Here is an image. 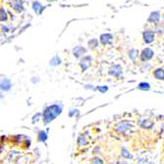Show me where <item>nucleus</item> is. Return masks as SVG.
I'll return each instance as SVG.
<instances>
[{
  "mask_svg": "<svg viewBox=\"0 0 164 164\" xmlns=\"http://www.w3.org/2000/svg\"><path fill=\"white\" fill-rule=\"evenodd\" d=\"M138 54H139V51L138 50H136V49H132L131 51H130V57H131V59H135L136 57L138 56Z\"/></svg>",
  "mask_w": 164,
  "mask_h": 164,
  "instance_id": "2eb2a0df",
  "label": "nucleus"
},
{
  "mask_svg": "<svg viewBox=\"0 0 164 164\" xmlns=\"http://www.w3.org/2000/svg\"><path fill=\"white\" fill-rule=\"evenodd\" d=\"M109 73H110V75L114 76L116 78H119L122 75V68L119 65H114L110 68Z\"/></svg>",
  "mask_w": 164,
  "mask_h": 164,
  "instance_id": "7ed1b4c3",
  "label": "nucleus"
},
{
  "mask_svg": "<svg viewBox=\"0 0 164 164\" xmlns=\"http://www.w3.org/2000/svg\"><path fill=\"white\" fill-rule=\"evenodd\" d=\"M62 113V106L59 104H52L44 109L42 113V119L45 124H48L56 119Z\"/></svg>",
  "mask_w": 164,
  "mask_h": 164,
  "instance_id": "f257e3e1",
  "label": "nucleus"
},
{
  "mask_svg": "<svg viewBox=\"0 0 164 164\" xmlns=\"http://www.w3.org/2000/svg\"><path fill=\"white\" fill-rule=\"evenodd\" d=\"M159 18H160V14H159V12H153V13H151V14H150V17H149V22H153V23H155V22H157L158 20H159Z\"/></svg>",
  "mask_w": 164,
  "mask_h": 164,
  "instance_id": "9d476101",
  "label": "nucleus"
},
{
  "mask_svg": "<svg viewBox=\"0 0 164 164\" xmlns=\"http://www.w3.org/2000/svg\"><path fill=\"white\" fill-rule=\"evenodd\" d=\"M11 82L8 79H2L1 81V89L2 90H9L11 88Z\"/></svg>",
  "mask_w": 164,
  "mask_h": 164,
  "instance_id": "0eeeda50",
  "label": "nucleus"
},
{
  "mask_svg": "<svg viewBox=\"0 0 164 164\" xmlns=\"http://www.w3.org/2000/svg\"><path fill=\"white\" fill-rule=\"evenodd\" d=\"M112 36L111 35H109V33H105V35H102L100 37V41H101V43L102 44H109V43H111V41H112Z\"/></svg>",
  "mask_w": 164,
  "mask_h": 164,
  "instance_id": "39448f33",
  "label": "nucleus"
},
{
  "mask_svg": "<svg viewBox=\"0 0 164 164\" xmlns=\"http://www.w3.org/2000/svg\"><path fill=\"white\" fill-rule=\"evenodd\" d=\"M32 8H33V11L37 13V14H41V11L43 10V7H42V5L39 3V2H33L32 4Z\"/></svg>",
  "mask_w": 164,
  "mask_h": 164,
  "instance_id": "6e6552de",
  "label": "nucleus"
},
{
  "mask_svg": "<svg viewBox=\"0 0 164 164\" xmlns=\"http://www.w3.org/2000/svg\"><path fill=\"white\" fill-rule=\"evenodd\" d=\"M122 155L125 157V158H133V155L130 153V152L126 149H122Z\"/></svg>",
  "mask_w": 164,
  "mask_h": 164,
  "instance_id": "4468645a",
  "label": "nucleus"
},
{
  "mask_svg": "<svg viewBox=\"0 0 164 164\" xmlns=\"http://www.w3.org/2000/svg\"><path fill=\"white\" fill-rule=\"evenodd\" d=\"M97 89L99 90V92H101V93H106L107 90H108V88L105 87V86H101V87H98Z\"/></svg>",
  "mask_w": 164,
  "mask_h": 164,
  "instance_id": "6ab92c4d",
  "label": "nucleus"
},
{
  "mask_svg": "<svg viewBox=\"0 0 164 164\" xmlns=\"http://www.w3.org/2000/svg\"><path fill=\"white\" fill-rule=\"evenodd\" d=\"M84 52V49L82 48L81 46H77L75 49H74V54L76 55V57H80V56Z\"/></svg>",
  "mask_w": 164,
  "mask_h": 164,
  "instance_id": "ddd939ff",
  "label": "nucleus"
},
{
  "mask_svg": "<svg viewBox=\"0 0 164 164\" xmlns=\"http://www.w3.org/2000/svg\"><path fill=\"white\" fill-rule=\"evenodd\" d=\"M47 1H55V0H47Z\"/></svg>",
  "mask_w": 164,
  "mask_h": 164,
  "instance_id": "aec40b11",
  "label": "nucleus"
},
{
  "mask_svg": "<svg viewBox=\"0 0 164 164\" xmlns=\"http://www.w3.org/2000/svg\"><path fill=\"white\" fill-rule=\"evenodd\" d=\"M92 164H103V161L101 160L100 158H98V157H95V158H93V159Z\"/></svg>",
  "mask_w": 164,
  "mask_h": 164,
  "instance_id": "f3484780",
  "label": "nucleus"
},
{
  "mask_svg": "<svg viewBox=\"0 0 164 164\" xmlns=\"http://www.w3.org/2000/svg\"><path fill=\"white\" fill-rule=\"evenodd\" d=\"M153 57V51L150 48H145L143 50L142 54H140V59L143 61H148Z\"/></svg>",
  "mask_w": 164,
  "mask_h": 164,
  "instance_id": "f03ea898",
  "label": "nucleus"
},
{
  "mask_svg": "<svg viewBox=\"0 0 164 164\" xmlns=\"http://www.w3.org/2000/svg\"><path fill=\"white\" fill-rule=\"evenodd\" d=\"M50 64H52V65H58L60 64V59L56 56V57H54L51 61H50Z\"/></svg>",
  "mask_w": 164,
  "mask_h": 164,
  "instance_id": "dca6fc26",
  "label": "nucleus"
},
{
  "mask_svg": "<svg viewBox=\"0 0 164 164\" xmlns=\"http://www.w3.org/2000/svg\"><path fill=\"white\" fill-rule=\"evenodd\" d=\"M47 134L46 132H44V131H41L38 133V140L39 142H45V140H47Z\"/></svg>",
  "mask_w": 164,
  "mask_h": 164,
  "instance_id": "9b49d317",
  "label": "nucleus"
},
{
  "mask_svg": "<svg viewBox=\"0 0 164 164\" xmlns=\"http://www.w3.org/2000/svg\"><path fill=\"white\" fill-rule=\"evenodd\" d=\"M6 20H7L6 13H5L4 9L2 8V9H1V21H2V22H4V21H6Z\"/></svg>",
  "mask_w": 164,
  "mask_h": 164,
  "instance_id": "a211bd4d",
  "label": "nucleus"
},
{
  "mask_svg": "<svg viewBox=\"0 0 164 164\" xmlns=\"http://www.w3.org/2000/svg\"><path fill=\"white\" fill-rule=\"evenodd\" d=\"M154 77L157 80H164V70L163 69H157L154 72Z\"/></svg>",
  "mask_w": 164,
  "mask_h": 164,
  "instance_id": "1a4fd4ad",
  "label": "nucleus"
},
{
  "mask_svg": "<svg viewBox=\"0 0 164 164\" xmlns=\"http://www.w3.org/2000/svg\"><path fill=\"white\" fill-rule=\"evenodd\" d=\"M90 62H92V58H90L89 56H86V57H84L83 60L81 61L82 69H83V70L88 69V67L89 66V63H90Z\"/></svg>",
  "mask_w": 164,
  "mask_h": 164,
  "instance_id": "423d86ee",
  "label": "nucleus"
},
{
  "mask_svg": "<svg viewBox=\"0 0 164 164\" xmlns=\"http://www.w3.org/2000/svg\"><path fill=\"white\" fill-rule=\"evenodd\" d=\"M154 39V33L153 32L151 31H145L144 32V41L146 42V43H150L153 41Z\"/></svg>",
  "mask_w": 164,
  "mask_h": 164,
  "instance_id": "20e7f679",
  "label": "nucleus"
},
{
  "mask_svg": "<svg viewBox=\"0 0 164 164\" xmlns=\"http://www.w3.org/2000/svg\"><path fill=\"white\" fill-rule=\"evenodd\" d=\"M138 88L140 90H149L150 88V84L149 83H140L138 86Z\"/></svg>",
  "mask_w": 164,
  "mask_h": 164,
  "instance_id": "f8f14e48",
  "label": "nucleus"
}]
</instances>
